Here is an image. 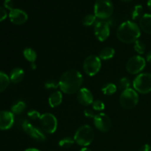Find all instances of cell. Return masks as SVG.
<instances>
[{"label": "cell", "mask_w": 151, "mask_h": 151, "mask_svg": "<svg viewBox=\"0 0 151 151\" xmlns=\"http://www.w3.org/2000/svg\"><path fill=\"white\" fill-rule=\"evenodd\" d=\"M83 78L81 72L75 69L67 70L62 74L59 80V88L61 92L73 94L81 88Z\"/></svg>", "instance_id": "cell-1"}, {"label": "cell", "mask_w": 151, "mask_h": 151, "mask_svg": "<svg viewBox=\"0 0 151 151\" xmlns=\"http://www.w3.org/2000/svg\"><path fill=\"white\" fill-rule=\"evenodd\" d=\"M141 29L132 21H126L121 24L116 30V37L124 44H134L139 38Z\"/></svg>", "instance_id": "cell-2"}, {"label": "cell", "mask_w": 151, "mask_h": 151, "mask_svg": "<svg viewBox=\"0 0 151 151\" xmlns=\"http://www.w3.org/2000/svg\"><path fill=\"white\" fill-rule=\"evenodd\" d=\"M94 139V132L93 128L88 125L80 127L74 136L75 142L82 147H87L93 142Z\"/></svg>", "instance_id": "cell-3"}, {"label": "cell", "mask_w": 151, "mask_h": 151, "mask_svg": "<svg viewBox=\"0 0 151 151\" xmlns=\"http://www.w3.org/2000/svg\"><path fill=\"white\" fill-rule=\"evenodd\" d=\"M114 5L111 0H96L94 6V16L101 20H106L112 16Z\"/></svg>", "instance_id": "cell-4"}, {"label": "cell", "mask_w": 151, "mask_h": 151, "mask_svg": "<svg viewBox=\"0 0 151 151\" xmlns=\"http://www.w3.org/2000/svg\"><path fill=\"white\" fill-rule=\"evenodd\" d=\"M134 89L140 94H148L151 91V74L140 73L133 81Z\"/></svg>", "instance_id": "cell-5"}, {"label": "cell", "mask_w": 151, "mask_h": 151, "mask_svg": "<svg viewBox=\"0 0 151 151\" xmlns=\"http://www.w3.org/2000/svg\"><path fill=\"white\" fill-rule=\"evenodd\" d=\"M139 103V94L134 88H128L122 91L119 96V103L125 109H132Z\"/></svg>", "instance_id": "cell-6"}, {"label": "cell", "mask_w": 151, "mask_h": 151, "mask_svg": "<svg viewBox=\"0 0 151 151\" xmlns=\"http://www.w3.org/2000/svg\"><path fill=\"white\" fill-rule=\"evenodd\" d=\"M39 122L41 131L44 133L51 134L57 130L58 120L52 114L45 113L41 114Z\"/></svg>", "instance_id": "cell-7"}, {"label": "cell", "mask_w": 151, "mask_h": 151, "mask_svg": "<svg viewBox=\"0 0 151 151\" xmlns=\"http://www.w3.org/2000/svg\"><path fill=\"white\" fill-rule=\"evenodd\" d=\"M83 69L88 76H94L101 69V59L96 55H89L83 61Z\"/></svg>", "instance_id": "cell-8"}, {"label": "cell", "mask_w": 151, "mask_h": 151, "mask_svg": "<svg viewBox=\"0 0 151 151\" xmlns=\"http://www.w3.org/2000/svg\"><path fill=\"white\" fill-rule=\"evenodd\" d=\"M146 66V60L140 55H135L127 61L125 69L131 75H137L142 72Z\"/></svg>", "instance_id": "cell-9"}, {"label": "cell", "mask_w": 151, "mask_h": 151, "mask_svg": "<svg viewBox=\"0 0 151 151\" xmlns=\"http://www.w3.org/2000/svg\"><path fill=\"white\" fill-rule=\"evenodd\" d=\"M22 128L27 134H28L31 138L36 140V141L44 142L46 139L45 134L41 131V129L34 126L28 120L24 119V120L22 121Z\"/></svg>", "instance_id": "cell-10"}, {"label": "cell", "mask_w": 151, "mask_h": 151, "mask_svg": "<svg viewBox=\"0 0 151 151\" xmlns=\"http://www.w3.org/2000/svg\"><path fill=\"white\" fill-rule=\"evenodd\" d=\"M93 120L95 128L101 132H108L111 128V121L110 117L105 113L97 114Z\"/></svg>", "instance_id": "cell-11"}, {"label": "cell", "mask_w": 151, "mask_h": 151, "mask_svg": "<svg viewBox=\"0 0 151 151\" xmlns=\"http://www.w3.org/2000/svg\"><path fill=\"white\" fill-rule=\"evenodd\" d=\"M94 31L97 39L100 42H103L109 38L110 35V25L109 22L100 21L94 25Z\"/></svg>", "instance_id": "cell-12"}, {"label": "cell", "mask_w": 151, "mask_h": 151, "mask_svg": "<svg viewBox=\"0 0 151 151\" xmlns=\"http://www.w3.org/2000/svg\"><path fill=\"white\" fill-rule=\"evenodd\" d=\"M10 22L16 25L24 24L27 21L28 16L27 13L21 9L14 8L9 13Z\"/></svg>", "instance_id": "cell-13"}, {"label": "cell", "mask_w": 151, "mask_h": 151, "mask_svg": "<svg viewBox=\"0 0 151 151\" xmlns=\"http://www.w3.org/2000/svg\"><path fill=\"white\" fill-rule=\"evenodd\" d=\"M14 124V114L8 111H0V130L6 131L11 128Z\"/></svg>", "instance_id": "cell-14"}, {"label": "cell", "mask_w": 151, "mask_h": 151, "mask_svg": "<svg viewBox=\"0 0 151 151\" xmlns=\"http://www.w3.org/2000/svg\"><path fill=\"white\" fill-rule=\"evenodd\" d=\"M77 99L81 105L84 106H89L94 102L92 93L86 88H81L77 92Z\"/></svg>", "instance_id": "cell-15"}, {"label": "cell", "mask_w": 151, "mask_h": 151, "mask_svg": "<svg viewBox=\"0 0 151 151\" xmlns=\"http://www.w3.org/2000/svg\"><path fill=\"white\" fill-rule=\"evenodd\" d=\"M139 27L143 32L151 34V14L145 13L139 19Z\"/></svg>", "instance_id": "cell-16"}, {"label": "cell", "mask_w": 151, "mask_h": 151, "mask_svg": "<svg viewBox=\"0 0 151 151\" xmlns=\"http://www.w3.org/2000/svg\"><path fill=\"white\" fill-rule=\"evenodd\" d=\"M63 100V94L60 91H55L50 94L48 102L51 108H56L60 106Z\"/></svg>", "instance_id": "cell-17"}, {"label": "cell", "mask_w": 151, "mask_h": 151, "mask_svg": "<svg viewBox=\"0 0 151 151\" xmlns=\"http://www.w3.org/2000/svg\"><path fill=\"white\" fill-rule=\"evenodd\" d=\"M24 76V72L22 68H14L13 70L10 72V81L13 83H20L23 80Z\"/></svg>", "instance_id": "cell-18"}, {"label": "cell", "mask_w": 151, "mask_h": 151, "mask_svg": "<svg viewBox=\"0 0 151 151\" xmlns=\"http://www.w3.org/2000/svg\"><path fill=\"white\" fill-rule=\"evenodd\" d=\"M114 55H115V50L113 48V47H105V48H103V50L100 51V55H99V58H100L101 60H108L113 58Z\"/></svg>", "instance_id": "cell-19"}, {"label": "cell", "mask_w": 151, "mask_h": 151, "mask_svg": "<svg viewBox=\"0 0 151 151\" xmlns=\"http://www.w3.org/2000/svg\"><path fill=\"white\" fill-rule=\"evenodd\" d=\"M24 58L31 63H34L37 58V54L35 50L32 48H26L23 51Z\"/></svg>", "instance_id": "cell-20"}, {"label": "cell", "mask_w": 151, "mask_h": 151, "mask_svg": "<svg viewBox=\"0 0 151 151\" xmlns=\"http://www.w3.org/2000/svg\"><path fill=\"white\" fill-rule=\"evenodd\" d=\"M10 78L4 72H0V93L3 92L10 84Z\"/></svg>", "instance_id": "cell-21"}, {"label": "cell", "mask_w": 151, "mask_h": 151, "mask_svg": "<svg viewBox=\"0 0 151 151\" xmlns=\"http://www.w3.org/2000/svg\"><path fill=\"white\" fill-rule=\"evenodd\" d=\"M25 109H26L25 103L19 100L13 105V106L11 107V112L13 114H20L22 112L24 111Z\"/></svg>", "instance_id": "cell-22"}, {"label": "cell", "mask_w": 151, "mask_h": 151, "mask_svg": "<svg viewBox=\"0 0 151 151\" xmlns=\"http://www.w3.org/2000/svg\"><path fill=\"white\" fill-rule=\"evenodd\" d=\"M144 9H143L142 5L141 4H137L134 6L132 12H131V17L133 20H137V19H140L142 16L144 15Z\"/></svg>", "instance_id": "cell-23"}, {"label": "cell", "mask_w": 151, "mask_h": 151, "mask_svg": "<svg viewBox=\"0 0 151 151\" xmlns=\"http://www.w3.org/2000/svg\"><path fill=\"white\" fill-rule=\"evenodd\" d=\"M117 90V87L115 85L114 83H109L106 84L102 88V91H103V94L105 95H113L114 94H115Z\"/></svg>", "instance_id": "cell-24"}, {"label": "cell", "mask_w": 151, "mask_h": 151, "mask_svg": "<svg viewBox=\"0 0 151 151\" xmlns=\"http://www.w3.org/2000/svg\"><path fill=\"white\" fill-rule=\"evenodd\" d=\"M75 139L74 138H71V137H64V138L61 139L59 141L58 145L60 147L63 148H69L71 147L74 144H75Z\"/></svg>", "instance_id": "cell-25"}, {"label": "cell", "mask_w": 151, "mask_h": 151, "mask_svg": "<svg viewBox=\"0 0 151 151\" xmlns=\"http://www.w3.org/2000/svg\"><path fill=\"white\" fill-rule=\"evenodd\" d=\"M134 49L138 54L142 55L144 54L145 52V44H144V42H143L142 41L138 39L137 41H136L134 43Z\"/></svg>", "instance_id": "cell-26"}, {"label": "cell", "mask_w": 151, "mask_h": 151, "mask_svg": "<svg viewBox=\"0 0 151 151\" xmlns=\"http://www.w3.org/2000/svg\"><path fill=\"white\" fill-rule=\"evenodd\" d=\"M96 17L94 16V14H88L86 16H84L82 19V24L84 25V26L89 27L91 26V25L94 24L96 22Z\"/></svg>", "instance_id": "cell-27"}, {"label": "cell", "mask_w": 151, "mask_h": 151, "mask_svg": "<svg viewBox=\"0 0 151 151\" xmlns=\"http://www.w3.org/2000/svg\"><path fill=\"white\" fill-rule=\"evenodd\" d=\"M130 86H131V81L128 78H122L118 83V87L122 91L130 88Z\"/></svg>", "instance_id": "cell-28"}, {"label": "cell", "mask_w": 151, "mask_h": 151, "mask_svg": "<svg viewBox=\"0 0 151 151\" xmlns=\"http://www.w3.org/2000/svg\"><path fill=\"white\" fill-rule=\"evenodd\" d=\"M46 89H56L59 87V81L56 80H48L44 83Z\"/></svg>", "instance_id": "cell-29"}, {"label": "cell", "mask_w": 151, "mask_h": 151, "mask_svg": "<svg viewBox=\"0 0 151 151\" xmlns=\"http://www.w3.org/2000/svg\"><path fill=\"white\" fill-rule=\"evenodd\" d=\"M92 108L94 111H101L105 109V104L103 101L100 100H94L92 103Z\"/></svg>", "instance_id": "cell-30"}, {"label": "cell", "mask_w": 151, "mask_h": 151, "mask_svg": "<svg viewBox=\"0 0 151 151\" xmlns=\"http://www.w3.org/2000/svg\"><path fill=\"white\" fill-rule=\"evenodd\" d=\"M27 116L28 117H29V119H32V120H37V119H40L41 114L38 111L31 110L27 113Z\"/></svg>", "instance_id": "cell-31"}, {"label": "cell", "mask_w": 151, "mask_h": 151, "mask_svg": "<svg viewBox=\"0 0 151 151\" xmlns=\"http://www.w3.org/2000/svg\"><path fill=\"white\" fill-rule=\"evenodd\" d=\"M4 6L6 9L10 10L14 9V3L13 0H4Z\"/></svg>", "instance_id": "cell-32"}, {"label": "cell", "mask_w": 151, "mask_h": 151, "mask_svg": "<svg viewBox=\"0 0 151 151\" xmlns=\"http://www.w3.org/2000/svg\"><path fill=\"white\" fill-rule=\"evenodd\" d=\"M7 17V13L5 9L2 7H0V22L4 21Z\"/></svg>", "instance_id": "cell-33"}, {"label": "cell", "mask_w": 151, "mask_h": 151, "mask_svg": "<svg viewBox=\"0 0 151 151\" xmlns=\"http://www.w3.org/2000/svg\"><path fill=\"white\" fill-rule=\"evenodd\" d=\"M84 115H85L86 117L87 118H92V119H94V117L95 116V114L94 113V111H92L91 110H90V109H86L85 111H84Z\"/></svg>", "instance_id": "cell-34"}, {"label": "cell", "mask_w": 151, "mask_h": 151, "mask_svg": "<svg viewBox=\"0 0 151 151\" xmlns=\"http://www.w3.org/2000/svg\"><path fill=\"white\" fill-rule=\"evenodd\" d=\"M139 151H151L150 145H149L147 144L144 145L139 149Z\"/></svg>", "instance_id": "cell-35"}, {"label": "cell", "mask_w": 151, "mask_h": 151, "mask_svg": "<svg viewBox=\"0 0 151 151\" xmlns=\"http://www.w3.org/2000/svg\"><path fill=\"white\" fill-rule=\"evenodd\" d=\"M146 60L148 63H151V51L149 52L147 54V56H146Z\"/></svg>", "instance_id": "cell-36"}, {"label": "cell", "mask_w": 151, "mask_h": 151, "mask_svg": "<svg viewBox=\"0 0 151 151\" xmlns=\"http://www.w3.org/2000/svg\"><path fill=\"white\" fill-rule=\"evenodd\" d=\"M24 151H40V150H38V149H36V148H27V149H26Z\"/></svg>", "instance_id": "cell-37"}, {"label": "cell", "mask_w": 151, "mask_h": 151, "mask_svg": "<svg viewBox=\"0 0 151 151\" xmlns=\"http://www.w3.org/2000/svg\"><path fill=\"white\" fill-rule=\"evenodd\" d=\"M80 151H91V150H90L89 148H88V147H83L82 149H81V150Z\"/></svg>", "instance_id": "cell-38"}, {"label": "cell", "mask_w": 151, "mask_h": 151, "mask_svg": "<svg viewBox=\"0 0 151 151\" xmlns=\"http://www.w3.org/2000/svg\"><path fill=\"white\" fill-rule=\"evenodd\" d=\"M147 7H148V8L151 10V0H148V1H147Z\"/></svg>", "instance_id": "cell-39"}, {"label": "cell", "mask_w": 151, "mask_h": 151, "mask_svg": "<svg viewBox=\"0 0 151 151\" xmlns=\"http://www.w3.org/2000/svg\"><path fill=\"white\" fill-rule=\"evenodd\" d=\"M31 67H32V69H36V66H35V64L34 63H31Z\"/></svg>", "instance_id": "cell-40"}, {"label": "cell", "mask_w": 151, "mask_h": 151, "mask_svg": "<svg viewBox=\"0 0 151 151\" xmlns=\"http://www.w3.org/2000/svg\"><path fill=\"white\" fill-rule=\"evenodd\" d=\"M122 1H123V2H130V1H131L132 0H121Z\"/></svg>", "instance_id": "cell-41"}]
</instances>
